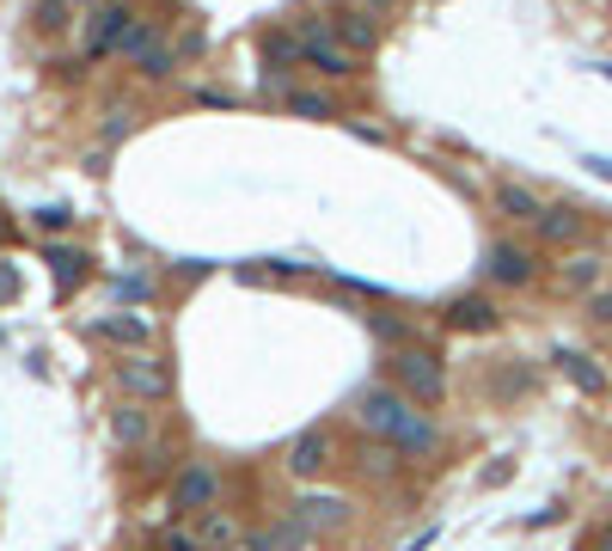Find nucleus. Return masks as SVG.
Returning <instances> with one entry per match:
<instances>
[{
    "label": "nucleus",
    "instance_id": "f03ea898",
    "mask_svg": "<svg viewBox=\"0 0 612 551\" xmlns=\"http://www.w3.org/2000/svg\"><path fill=\"white\" fill-rule=\"evenodd\" d=\"M416 411V398L404 392V386H367L362 398H355V423L367 429V435H380V442H392L398 423Z\"/></svg>",
    "mask_w": 612,
    "mask_h": 551
},
{
    "label": "nucleus",
    "instance_id": "f704fd0d",
    "mask_svg": "<svg viewBox=\"0 0 612 551\" xmlns=\"http://www.w3.org/2000/svg\"><path fill=\"white\" fill-rule=\"evenodd\" d=\"M600 74H612V61H600Z\"/></svg>",
    "mask_w": 612,
    "mask_h": 551
},
{
    "label": "nucleus",
    "instance_id": "b1692460",
    "mask_svg": "<svg viewBox=\"0 0 612 551\" xmlns=\"http://www.w3.org/2000/svg\"><path fill=\"white\" fill-rule=\"evenodd\" d=\"M68 13H74V0H44V7H37V31H61Z\"/></svg>",
    "mask_w": 612,
    "mask_h": 551
},
{
    "label": "nucleus",
    "instance_id": "cd10ccee",
    "mask_svg": "<svg viewBox=\"0 0 612 551\" xmlns=\"http://www.w3.org/2000/svg\"><path fill=\"white\" fill-rule=\"evenodd\" d=\"M68 221H74V214H68V209H37V227H49V233H61V227H68Z\"/></svg>",
    "mask_w": 612,
    "mask_h": 551
},
{
    "label": "nucleus",
    "instance_id": "9d476101",
    "mask_svg": "<svg viewBox=\"0 0 612 551\" xmlns=\"http://www.w3.org/2000/svg\"><path fill=\"white\" fill-rule=\"evenodd\" d=\"M490 282H508V289H520V282H533V251H520V245H490Z\"/></svg>",
    "mask_w": 612,
    "mask_h": 551
},
{
    "label": "nucleus",
    "instance_id": "dca6fc26",
    "mask_svg": "<svg viewBox=\"0 0 612 551\" xmlns=\"http://www.w3.org/2000/svg\"><path fill=\"white\" fill-rule=\"evenodd\" d=\"M44 258H49V270H56L61 289H80V282H86V251H74V245H49Z\"/></svg>",
    "mask_w": 612,
    "mask_h": 551
},
{
    "label": "nucleus",
    "instance_id": "ddd939ff",
    "mask_svg": "<svg viewBox=\"0 0 612 551\" xmlns=\"http://www.w3.org/2000/svg\"><path fill=\"white\" fill-rule=\"evenodd\" d=\"M153 44H160V19L136 13V19H129V25H122V37H117V56H122V61H141Z\"/></svg>",
    "mask_w": 612,
    "mask_h": 551
},
{
    "label": "nucleus",
    "instance_id": "a878e982",
    "mask_svg": "<svg viewBox=\"0 0 612 551\" xmlns=\"http://www.w3.org/2000/svg\"><path fill=\"white\" fill-rule=\"evenodd\" d=\"M148 276H117V301H148Z\"/></svg>",
    "mask_w": 612,
    "mask_h": 551
},
{
    "label": "nucleus",
    "instance_id": "39448f33",
    "mask_svg": "<svg viewBox=\"0 0 612 551\" xmlns=\"http://www.w3.org/2000/svg\"><path fill=\"white\" fill-rule=\"evenodd\" d=\"M355 503L350 496H337V490H301L294 496V520L313 527V534H337V527H350Z\"/></svg>",
    "mask_w": 612,
    "mask_h": 551
},
{
    "label": "nucleus",
    "instance_id": "2eb2a0df",
    "mask_svg": "<svg viewBox=\"0 0 612 551\" xmlns=\"http://www.w3.org/2000/svg\"><path fill=\"white\" fill-rule=\"evenodd\" d=\"M557 367H564V374H569V380H576L588 398L607 392V374L595 367V355H581V350H557Z\"/></svg>",
    "mask_w": 612,
    "mask_h": 551
},
{
    "label": "nucleus",
    "instance_id": "5701e85b",
    "mask_svg": "<svg viewBox=\"0 0 612 551\" xmlns=\"http://www.w3.org/2000/svg\"><path fill=\"white\" fill-rule=\"evenodd\" d=\"M233 539H239V527L227 515H202V546H233Z\"/></svg>",
    "mask_w": 612,
    "mask_h": 551
},
{
    "label": "nucleus",
    "instance_id": "6ab92c4d",
    "mask_svg": "<svg viewBox=\"0 0 612 551\" xmlns=\"http://www.w3.org/2000/svg\"><path fill=\"white\" fill-rule=\"evenodd\" d=\"M110 435H117L122 447H141V442L153 435V429H148V411H117V417H110Z\"/></svg>",
    "mask_w": 612,
    "mask_h": 551
},
{
    "label": "nucleus",
    "instance_id": "393cba45",
    "mask_svg": "<svg viewBox=\"0 0 612 551\" xmlns=\"http://www.w3.org/2000/svg\"><path fill=\"white\" fill-rule=\"evenodd\" d=\"M367 331L380 337V343H404V325H398L392 313H367Z\"/></svg>",
    "mask_w": 612,
    "mask_h": 551
},
{
    "label": "nucleus",
    "instance_id": "a211bd4d",
    "mask_svg": "<svg viewBox=\"0 0 612 551\" xmlns=\"http://www.w3.org/2000/svg\"><path fill=\"white\" fill-rule=\"evenodd\" d=\"M98 331L117 337V343H129V350H148V343H153V325H148V319H136V313H122V319H105Z\"/></svg>",
    "mask_w": 612,
    "mask_h": 551
},
{
    "label": "nucleus",
    "instance_id": "4468645a",
    "mask_svg": "<svg viewBox=\"0 0 612 551\" xmlns=\"http://www.w3.org/2000/svg\"><path fill=\"white\" fill-rule=\"evenodd\" d=\"M447 325H454V331H490V325H496V306L478 301V294H459V301L447 306Z\"/></svg>",
    "mask_w": 612,
    "mask_h": 551
},
{
    "label": "nucleus",
    "instance_id": "72a5a7b5",
    "mask_svg": "<svg viewBox=\"0 0 612 551\" xmlns=\"http://www.w3.org/2000/svg\"><path fill=\"white\" fill-rule=\"evenodd\" d=\"M386 7H392V0H374V13H386Z\"/></svg>",
    "mask_w": 612,
    "mask_h": 551
},
{
    "label": "nucleus",
    "instance_id": "bb28decb",
    "mask_svg": "<svg viewBox=\"0 0 612 551\" xmlns=\"http://www.w3.org/2000/svg\"><path fill=\"white\" fill-rule=\"evenodd\" d=\"M129 129H136V117H129V110H110V122H105V141H122V136H129Z\"/></svg>",
    "mask_w": 612,
    "mask_h": 551
},
{
    "label": "nucleus",
    "instance_id": "4be33fe9",
    "mask_svg": "<svg viewBox=\"0 0 612 551\" xmlns=\"http://www.w3.org/2000/svg\"><path fill=\"white\" fill-rule=\"evenodd\" d=\"M172 68H178V49H172L166 37H160V44H153L148 56H141V74H148V80H166Z\"/></svg>",
    "mask_w": 612,
    "mask_h": 551
},
{
    "label": "nucleus",
    "instance_id": "7ed1b4c3",
    "mask_svg": "<svg viewBox=\"0 0 612 551\" xmlns=\"http://www.w3.org/2000/svg\"><path fill=\"white\" fill-rule=\"evenodd\" d=\"M392 380L416 398V405H442L447 398V374L435 350H392Z\"/></svg>",
    "mask_w": 612,
    "mask_h": 551
},
{
    "label": "nucleus",
    "instance_id": "f3484780",
    "mask_svg": "<svg viewBox=\"0 0 612 551\" xmlns=\"http://www.w3.org/2000/svg\"><path fill=\"white\" fill-rule=\"evenodd\" d=\"M301 61V31H263V68H289Z\"/></svg>",
    "mask_w": 612,
    "mask_h": 551
},
{
    "label": "nucleus",
    "instance_id": "423d86ee",
    "mask_svg": "<svg viewBox=\"0 0 612 551\" xmlns=\"http://www.w3.org/2000/svg\"><path fill=\"white\" fill-rule=\"evenodd\" d=\"M214 496H221L214 466H202V459L178 466V478H172V508H178V515H202V508H214Z\"/></svg>",
    "mask_w": 612,
    "mask_h": 551
},
{
    "label": "nucleus",
    "instance_id": "1a4fd4ad",
    "mask_svg": "<svg viewBox=\"0 0 612 551\" xmlns=\"http://www.w3.org/2000/svg\"><path fill=\"white\" fill-rule=\"evenodd\" d=\"M331 31L355 49V56H362V49H374V37H380V25H374V7H337Z\"/></svg>",
    "mask_w": 612,
    "mask_h": 551
},
{
    "label": "nucleus",
    "instance_id": "aec40b11",
    "mask_svg": "<svg viewBox=\"0 0 612 551\" xmlns=\"http://www.w3.org/2000/svg\"><path fill=\"white\" fill-rule=\"evenodd\" d=\"M595 282H600V258H595V251H581V258H569V263H564V289L588 294Z\"/></svg>",
    "mask_w": 612,
    "mask_h": 551
},
{
    "label": "nucleus",
    "instance_id": "473e14b6",
    "mask_svg": "<svg viewBox=\"0 0 612 551\" xmlns=\"http://www.w3.org/2000/svg\"><path fill=\"white\" fill-rule=\"evenodd\" d=\"M600 551H612V527H607V534H600Z\"/></svg>",
    "mask_w": 612,
    "mask_h": 551
},
{
    "label": "nucleus",
    "instance_id": "7c9ffc66",
    "mask_svg": "<svg viewBox=\"0 0 612 551\" xmlns=\"http://www.w3.org/2000/svg\"><path fill=\"white\" fill-rule=\"evenodd\" d=\"M13 289H19V282H13V270H0V301H7Z\"/></svg>",
    "mask_w": 612,
    "mask_h": 551
},
{
    "label": "nucleus",
    "instance_id": "6e6552de",
    "mask_svg": "<svg viewBox=\"0 0 612 551\" xmlns=\"http://www.w3.org/2000/svg\"><path fill=\"white\" fill-rule=\"evenodd\" d=\"M129 19H136L129 7L105 0V7L86 19V49H92V56H117V37H122V25H129Z\"/></svg>",
    "mask_w": 612,
    "mask_h": 551
},
{
    "label": "nucleus",
    "instance_id": "c9c22d12",
    "mask_svg": "<svg viewBox=\"0 0 612 551\" xmlns=\"http://www.w3.org/2000/svg\"><path fill=\"white\" fill-rule=\"evenodd\" d=\"M74 7H86V0H74Z\"/></svg>",
    "mask_w": 612,
    "mask_h": 551
},
{
    "label": "nucleus",
    "instance_id": "f8f14e48",
    "mask_svg": "<svg viewBox=\"0 0 612 551\" xmlns=\"http://www.w3.org/2000/svg\"><path fill=\"white\" fill-rule=\"evenodd\" d=\"M496 209L508 214V221H520V227H539V214H545V202L527 190V184H503L496 190Z\"/></svg>",
    "mask_w": 612,
    "mask_h": 551
},
{
    "label": "nucleus",
    "instance_id": "20e7f679",
    "mask_svg": "<svg viewBox=\"0 0 612 551\" xmlns=\"http://www.w3.org/2000/svg\"><path fill=\"white\" fill-rule=\"evenodd\" d=\"M117 386L129 398H148V405H160V398H172V367L160 362V355L136 350V355H122V362H117Z\"/></svg>",
    "mask_w": 612,
    "mask_h": 551
},
{
    "label": "nucleus",
    "instance_id": "c85d7f7f",
    "mask_svg": "<svg viewBox=\"0 0 612 551\" xmlns=\"http://www.w3.org/2000/svg\"><path fill=\"white\" fill-rule=\"evenodd\" d=\"M595 319H600V325H612V289H600V294H595Z\"/></svg>",
    "mask_w": 612,
    "mask_h": 551
},
{
    "label": "nucleus",
    "instance_id": "0eeeda50",
    "mask_svg": "<svg viewBox=\"0 0 612 551\" xmlns=\"http://www.w3.org/2000/svg\"><path fill=\"white\" fill-rule=\"evenodd\" d=\"M282 466H289L294 478H319L325 466H331V435H325V429H301L289 442V459H282Z\"/></svg>",
    "mask_w": 612,
    "mask_h": 551
},
{
    "label": "nucleus",
    "instance_id": "2f4dec72",
    "mask_svg": "<svg viewBox=\"0 0 612 551\" xmlns=\"http://www.w3.org/2000/svg\"><path fill=\"white\" fill-rule=\"evenodd\" d=\"M588 166H595V172H600V178H612V160H588Z\"/></svg>",
    "mask_w": 612,
    "mask_h": 551
},
{
    "label": "nucleus",
    "instance_id": "412c9836",
    "mask_svg": "<svg viewBox=\"0 0 612 551\" xmlns=\"http://www.w3.org/2000/svg\"><path fill=\"white\" fill-rule=\"evenodd\" d=\"M289 110L294 117H337V105H331V92H289Z\"/></svg>",
    "mask_w": 612,
    "mask_h": 551
},
{
    "label": "nucleus",
    "instance_id": "f257e3e1",
    "mask_svg": "<svg viewBox=\"0 0 612 551\" xmlns=\"http://www.w3.org/2000/svg\"><path fill=\"white\" fill-rule=\"evenodd\" d=\"M301 61L306 68H319V74H331V80L355 74V49L331 31V19H306L301 25Z\"/></svg>",
    "mask_w": 612,
    "mask_h": 551
},
{
    "label": "nucleus",
    "instance_id": "c756f323",
    "mask_svg": "<svg viewBox=\"0 0 612 551\" xmlns=\"http://www.w3.org/2000/svg\"><path fill=\"white\" fill-rule=\"evenodd\" d=\"M166 551H202V539H190V534H166Z\"/></svg>",
    "mask_w": 612,
    "mask_h": 551
},
{
    "label": "nucleus",
    "instance_id": "9b49d317",
    "mask_svg": "<svg viewBox=\"0 0 612 551\" xmlns=\"http://www.w3.org/2000/svg\"><path fill=\"white\" fill-rule=\"evenodd\" d=\"M539 239H551V245L581 239V209H576V202H551V209L539 214Z\"/></svg>",
    "mask_w": 612,
    "mask_h": 551
}]
</instances>
